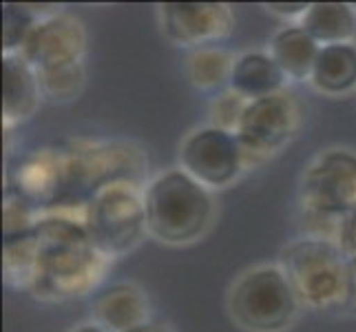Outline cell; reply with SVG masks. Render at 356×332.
I'll return each mask as SVG.
<instances>
[{
  "instance_id": "1",
  "label": "cell",
  "mask_w": 356,
  "mask_h": 332,
  "mask_svg": "<svg viewBox=\"0 0 356 332\" xmlns=\"http://www.w3.org/2000/svg\"><path fill=\"white\" fill-rule=\"evenodd\" d=\"M35 266L31 290L40 297L65 299L87 292L102 273V253L84 224L67 217L35 221Z\"/></svg>"
},
{
  "instance_id": "2",
  "label": "cell",
  "mask_w": 356,
  "mask_h": 332,
  "mask_svg": "<svg viewBox=\"0 0 356 332\" xmlns=\"http://www.w3.org/2000/svg\"><path fill=\"white\" fill-rule=\"evenodd\" d=\"M146 226L166 244H186L206 230L213 213L211 195L186 171L157 177L146 193Z\"/></svg>"
},
{
  "instance_id": "3",
  "label": "cell",
  "mask_w": 356,
  "mask_h": 332,
  "mask_svg": "<svg viewBox=\"0 0 356 332\" xmlns=\"http://www.w3.org/2000/svg\"><path fill=\"white\" fill-rule=\"evenodd\" d=\"M341 248L327 239H301L284 251V275L299 299L325 308L346 297V264Z\"/></svg>"
},
{
  "instance_id": "4",
  "label": "cell",
  "mask_w": 356,
  "mask_h": 332,
  "mask_svg": "<svg viewBox=\"0 0 356 332\" xmlns=\"http://www.w3.org/2000/svg\"><path fill=\"white\" fill-rule=\"evenodd\" d=\"M230 313L245 330L279 332L297 313V294L281 270L257 268L232 290Z\"/></svg>"
},
{
  "instance_id": "5",
  "label": "cell",
  "mask_w": 356,
  "mask_h": 332,
  "mask_svg": "<svg viewBox=\"0 0 356 332\" xmlns=\"http://www.w3.org/2000/svg\"><path fill=\"white\" fill-rule=\"evenodd\" d=\"M87 226L95 248L104 257H115L131 251L144 235L146 204L127 184H108L87 208Z\"/></svg>"
},
{
  "instance_id": "6",
  "label": "cell",
  "mask_w": 356,
  "mask_h": 332,
  "mask_svg": "<svg viewBox=\"0 0 356 332\" xmlns=\"http://www.w3.org/2000/svg\"><path fill=\"white\" fill-rule=\"evenodd\" d=\"M303 204L314 217L339 219L356 204V155L330 151L303 175Z\"/></svg>"
},
{
  "instance_id": "7",
  "label": "cell",
  "mask_w": 356,
  "mask_h": 332,
  "mask_svg": "<svg viewBox=\"0 0 356 332\" xmlns=\"http://www.w3.org/2000/svg\"><path fill=\"white\" fill-rule=\"evenodd\" d=\"M297 127V106L286 93L252 100L243 111L237 140L245 157H266L284 146Z\"/></svg>"
},
{
  "instance_id": "8",
  "label": "cell",
  "mask_w": 356,
  "mask_h": 332,
  "mask_svg": "<svg viewBox=\"0 0 356 332\" xmlns=\"http://www.w3.org/2000/svg\"><path fill=\"white\" fill-rule=\"evenodd\" d=\"M243 151L235 133L208 127L181 146V166L202 187H226L239 175Z\"/></svg>"
},
{
  "instance_id": "9",
  "label": "cell",
  "mask_w": 356,
  "mask_h": 332,
  "mask_svg": "<svg viewBox=\"0 0 356 332\" xmlns=\"http://www.w3.org/2000/svg\"><path fill=\"white\" fill-rule=\"evenodd\" d=\"M84 52V33L78 20L69 16H54L40 20L22 47V58L35 69L76 65Z\"/></svg>"
},
{
  "instance_id": "10",
  "label": "cell",
  "mask_w": 356,
  "mask_h": 332,
  "mask_svg": "<svg viewBox=\"0 0 356 332\" xmlns=\"http://www.w3.org/2000/svg\"><path fill=\"white\" fill-rule=\"evenodd\" d=\"M164 31L179 45H204L232 29V14L217 3H166L162 5Z\"/></svg>"
},
{
  "instance_id": "11",
  "label": "cell",
  "mask_w": 356,
  "mask_h": 332,
  "mask_svg": "<svg viewBox=\"0 0 356 332\" xmlns=\"http://www.w3.org/2000/svg\"><path fill=\"white\" fill-rule=\"evenodd\" d=\"M146 308L149 306L142 292L129 284L106 288L97 294L93 303L97 326H102L106 332H127L146 324Z\"/></svg>"
},
{
  "instance_id": "12",
  "label": "cell",
  "mask_w": 356,
  "mask_h": 332,
  "mask_svg": "<svg viewBox=\"0 0 356 332\" xmlns=\"http://www.w3.org/2000/svg\"><path fill=\"white\" fill-rule=\"evenodd\" d=\"M286 73L275 63L273 56L266 54H245L241 56L230 73V89L243 95L245 100H259L279 93Z\"/></svg>"
},
{
  "instance_id": "13",
  "label": "cell",
  "mask_w": 356,
  "mask_h": 332,
  "mask_svg": "<svg viewBox=\"0 0 356 332\" xmlns=\"http://www.w3.org/2000/svg\"><path fill=\"white\" fill-rule=\"evenodd\" d=\"M38 87L33 67L22 56L3 58V113L7 120L31 116L38 102Z\"/></svg>"
},
{
  "instance_id": "14",
  "label": "cell",
  "mask_w": 356,
  "mask_h": 332,
  "mask_svg": "<svg viewBox=\"0 0 356 332\" xmlns=\"http://www.w3.org/2000/svg\"><path fill=\"white\" fill-rule=\"evenodd\" d=\"M310 80L325 93L352 91L356 87V47L348 42L321 47Z\"/></svg>"
},
{
  "instance_id": "15",
  "label": "cell",
  "mask_w": 356,
  "mask_h": 332,
  "mask_svg": "<svg viewBox=\"0 0 356 332\" xmlns=\"http://www.w3.org/2000/svg\"><path fill=\"white\" fill-rule=\"evenodd\" d=\"M301 29L314 42H323V47L343 45L354 35L356 18L346 3H314L305 11Z\"/></svg>"
},
{
  "instance_id": "16",
  "label": "cell",
  "mask_w": 356,
  "mask_h": 332,
  "mask_svg": "<svg viewBox=\"0 0 356 332\" xmlns=\"http://www.w3.org/2000/svg\"><path fill=\"white\" fill-rule=\"evenodd\" d=\"M321 47L301 27H288L279 31L273 40V58L286 76L294 80L312 78V69Z\"/></svg>"
},
{
  "instance_id": "17",
  "label": "cell",
  "mask_w": 356,
  "mask_h": 332,
  "mask_svg": "<svg viewBox=\"0 0 356 332\" xmlns=\"http://www.w3.org/2000/svg\"><path fill=\"white\" fill-rule=\"evenodd\" d=\"M235 63L222 49H200L188 60V73L195 87L215 89L222 82L230 80V73Z\"/></svg>"
},
{
  "instance_id": "18",
  "label": "cell",
  "mask_w": 356,
  "mask_h": 332,
  "mask_svg": "<svg viewBox=\"0 0 356 332\" xmlns=\"http://www.w3.org/2000/svg\"><path fill=\"white\" fill-rule=\"evenodd\" d=\"M38 82L44 89V93L54 100H71L76 97L82 89L84 73L80 63L76 65H65V67H54L47 71H38Z\"/></svg>"
},
{
  "instance_id": "19",
  "label": "cell",
  "mask_w": 356,
  "mask_h": 332,
  "mask_svg": "<svg viewBox=\"0 0 356 332\" xmlns=\"http://www.w3.org/2000/svg\"><path fill=\"white\" fill-rule=\"evenodd\" d=\"M31 11L24 5H5L3 7V49L11 52V49L24 47L29 33L35 27Z\"/></svg>"
},
{
  "instance_id": "20",
  "label": "cell",
  "mask_w": 356,
  "mask_h": 332,
  "mask_svg": "<svg viewBox=\"0 0 356 332\" xmlns=\"http://www.w3.org/2000/svg\"><path fill=\"white\" fill-rule=\"evenodd\" d=\"M250 104V100H245L243 95L235 93V91H226L219 97H215L211 104V122L215 129H222L228 133H237L239 122L243 118L245 106Z\"/></svg>"
},
{
  "instance_id": "21",
  "label": "cell",
  "mask_w": 356,
  "mask_h": 332,
  "mask_svg": "<svg viewBox=\"0 0 356 332\" xmlns=\"http://www.w3.org/2000/svg\"><path fill=\"white\" fill-rule=\"evenodd\" d=\"M5 239L24 235L27 230L35 226V221H31L29 204L24 200V195H9L5 200Z\"/></svg>"
},
{
  "instance_id": "22",
  "label": "cell",
  "mask_w": 356,
  "mask_h": 332,
  "mask_svg": "<svg viewBox=\"0 0 356 332\" xmlns=\"http://www.w3.org/2000/svg\"><path fill=\"white\" fill-rule=\"evenodd\" d=\"M339 248L343 255L356 257V204L339 221Z\"/></svg>"
},
{
  "instance_id": "23",
  "label": "cell",
  "mask_w": 356,
  "mask_h": 332,
  "mask_svg": "<svg viewBox=\"0 0 356 332\" xmlns=\"http://www.w3.org/2000/svg\"><path fill=\"white\" fill-rule=\"evenodd\" d=\"M346 299L356 308V257H350L346 264Z\"/></svg>"
},
{
  "instance_id": "24",
  "label": "cell",
  "mask_w": 356,
  "mask_h": 332,
  "mask_svg": "<svg viewBox=\"0 0 356 332\" xmlns=\"http://www.w3.org/2000/svg\"><path fill=\"white\" fill-rule=\"evenodd\" d=\"M270 9L275 11V14H281V16H297V14H303L308 11L310 7L305 3H294V5H284V3H273L270 5Z\"/></svg>"
},
{
  "instance_id": "25",
  "label": "cell",
  "mask_w": 356,
  "mask_h": 332,
  "mask_svg": "<svg viewBox=\"0 0 356 332\" xmlns=\"http://www.w3.org/2000/svg\"><path fill=\"white\" fill-rule=\"evenodd\" d=\"M127 332H164L159 326H153V324H142V326H138V328H131V330H127Z\"/></svg>"
},
{
  "instance_id": "26",
  "label": "cell",
  "mask_w": 356,
  "mask_h": 332,
  "mask_svg": "<svg viewBox=\"0 0 356 332\" xmlns=\"http://www.w3.org/2000/svg\"><path fill=\"white\" fill-rule=\"evenodd\" d=\"M73 332H106L102 326H97V324H87V326H80L78 330H73Z\"/></svg>"
}]
</instances>
